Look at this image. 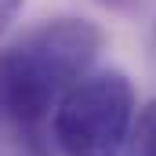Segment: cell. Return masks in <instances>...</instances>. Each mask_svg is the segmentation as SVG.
<instances>
[{"label":"cell","instance_id":"7a4b0ae2","mask_svg":"<svg viewBox=\"0 0 156 156\" xmlns=\"http://www.w3.org/2000/svg\"><path fill=\"white\" fill-rule=\"evenodd\" d=\"M138 98L127 73L94 69L62 98L51 116V142L62 156H127Z\"/></svg>","mask_w":156,"mask_h":156},{"label":"cell","instance_id":"8992f818","mask_svg":"<svg viewBox=\"0 0 156 156\" xmlns=\"http://www.w3.org/2000/svg\"><path fill=\"white\" fill-rule=\"evenodd\" d=\"M0 116H4V109H0Z\"/></svg>","mask_w":156,"mask_h":156},{"label":"cell","instance_id":"3957f363","mask_svg":"<svg viewBox=\"0 0 156 156\" xmlns=\"http://www.w3.org/2000/svg\"><path fill=\"white\" fill-rule=\"evenodd\" d=\"M127 156H156V98L145 102V105L138 109V120H134V131H131Z\"/></svg>","mask_w":156,"mask_h":156},{"label":"cell","instance_id":"6da1fadb","mask_svg":"<svg viewBox=\"0 0 156 156\" xmlns=\"http://www.w3.org/2000/svg\"><path fill=\"white\" fill-rule=\"evenodd\" d=\"M102 29L87 18H47L33 33L0 55V109L33 142L44 123H51L62 98L87 73L102 51Z\"/></svg>","mask_w":156,"mask_h":156},{"label":"cell","instance_id":"277c9868","mask_svg":"<svg viewBox=\"0 0 156 156\" xmlns=\"http://www.w3.org/2000/svg\"><path fill=\"white\" fill-rule=\"evenodd\" d=\"M22 7H26V0H0V33L15 26V18L22 15Z\"/></svg>","mask_w":156,"mask_h":156},{"label":"cell","instance_id":"5b68a950","mask_svg":"<svg viewBox=\"0 0 156 156\" xmlns=\"http://www.w3.org/2000/svg\"><path fill=\"white\" fill-rule=\"evenodd\" d=\"M102 7H109V11H131V7H138L142 0H98Z\"/></svg>","mask_w":156,"mask_h":156}]
</instances>
